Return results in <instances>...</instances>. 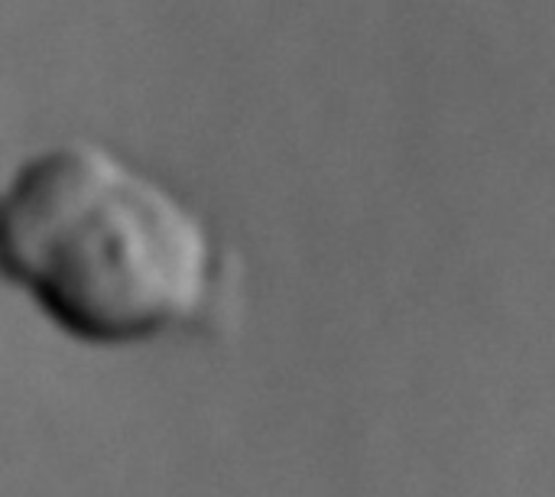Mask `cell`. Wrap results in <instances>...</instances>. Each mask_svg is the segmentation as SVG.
<instances>
[{
    "instance_id": "obj_1",
    "label": "cell",
    "mask_w": 555,
    "mask_h": 497,
    "mask_svg": "<svg viewBox=\"0 0 555 497\" xmlns=\"http://www.w3.org/2000/svg\"><path fill=\"white\" fill-rule=\"evenodd\" d=\"M0 260L59 332L98 348L198 322L218 283L208 221L156 176L81 137L33 153L10 176Z\"/></svg>"
}]
</instances>
